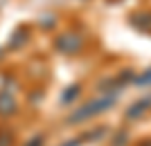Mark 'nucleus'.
I'll return each mask as SVG.
<instances>
[{"instance_id": "f257e3e1", "label": "nucleus", "mask_w": 151, "mask_h": 146, "mask_svg": "<svg viewBox=\"0 0 151 146\" xmlns=\"http://www.w3.org/2000/svg\"><path fill=\"white\" fill-rule=\"evenodd\" d=\"M115 103V95H108V97H99V99H95V101L86 103V106H81L79 110H75V113L68 117V121H72V124H77V121H86L90 119V117H97V115L106 113L111 106Z\"/></svg>"}, {"instance_id": "f03ea898", "label": "nucleus", "mask_w": 151, "mask_h": 146, "mask_svg": "<svg viewBox=\"0 0 151 146\" xmlns=\"http://www.w3.org/2000/svg\"><path fill=\"white\" fill-rule=\"evenodd\" d=\"M57 47L61 52H65V54H72V52H77L81 47V38L77 36V34H63V36H59Z\"/></svg>"}, {"instance_id": "7ed1b4c3", "label": "nucleus", "mask_w": 151, "mask_h": 146, "mask_svg": "<svg viewBox=\"0 0 151 146\" xmlns=\"http://www.w3.org/2000/svg\"><path fill=\"white\" fill-rule=\"evenodd\" d=\"M149 106H151V97H145V99L135 101L131 108L126 110V119H138V117H142V115L149 110Z\"/></svg>"}, {"instance_id": "20e7f679", "label": "nucleus", "mask_w": 151, "mask_h": 146, "mask_svg": "<svg viewBox=\"0 0 151 146\" xmlns=\"http://www.w3.org/2000/svg\"><path fill=\"white\" fill-rule=\"evenodd\" d=\"M131 25L138 27V29H142V32H151V11L131 16Z\"/></svg>"}, {"instance_id": "39448f33", "label": "nucleus", "mask_w": 151, "mask_h": 146, "mask_svg": "<svg viewBox=\"0 0 151 146\" xmlns=\"http://www.w3.org/2000/svg\"><path fill=\"white\" fill-rule=\"evenodd\" d=\"M133 83H135V85H151V68L147 72H142V74L133 76Z\"/></svg>"}, {"instance_id": "423d86ee", "label": "nucleus", "mask_w": 151, "mask_h": 146, "mask_svg": "<svg viewBox=\"0 0 151 146\" xmlns=\"http://www.w3.org/2000/svg\"><path fill=\"white\" fill-rule=\"evenodd\" d=\"M77 95H79V85H75V88H72V92H65V97H63V101H68V99H75Z\"/></svg>"}, {"instance_id": "0eeeda50", "label": "nucleus", "mask_w": 151, "mask_h": 146, "mask_svg": "<svg viewBox=\"0 0 151 146\" xmlns=\"http://www.w3.org/2000/svg\"><path fill=\"white\" fill-rule=\"evenodd\" d=\"M63 146H79V142H77V140H72V142H65Z\"/></svg>"}]
</instances>
